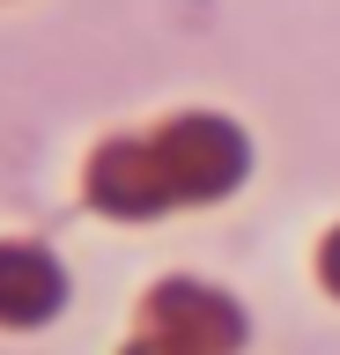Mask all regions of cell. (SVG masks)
I'll return each mask as SVG.
<instances>
[{
  "label": "cell",
  "instance_id": "obj_1",
  "mask_svg": "<svg viewBox=\"0 0 340 355\" xmlns=\"http://www.w3.org/2000/svg\"><path fill=\"white\" fill-rule=\"evenodd\" d=\"M52 296H60V274H52L37 252H0V318H45Z\"/></svg>",
  "mask_w": 340,
  "mask_h": 355
}]
</instances>
